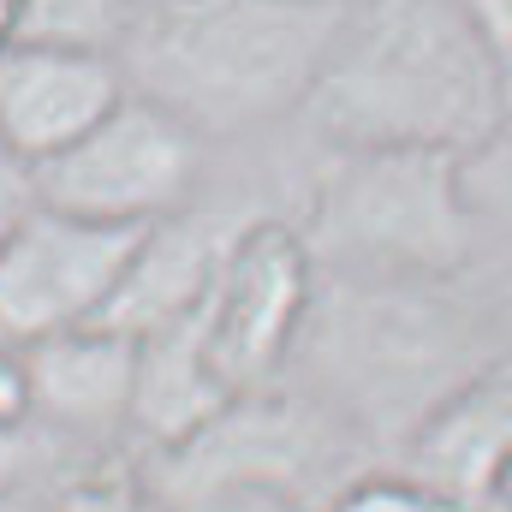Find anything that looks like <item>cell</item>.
Wrapping results in <instances>:
<instances>
[{"label": "cell", "instance_id": "3957f363", "mask_svg": "<svg viewBox=\"0 0 512 512\" xmlns=\"http://www.w3.org/2000/svg\"><path fill=\"white\" fill-rule=\"evenodd\" d=\"M507 90L459 0H352L304 102L328 149L465 155L501 120Z\"/></svg>", "mask_w": 512, "mask_h": 512}, {"label": "cell", "instance_id": "8992f818", "mask_svg": "<svg viewBox=\"0 0 512 512\" xmlns=\"http://www.w3.org/2000/svg\"><path fill=\"white\" fill-rule=\"evenodd\" d=\"M197 185L203 137L137 90L36 167V203L108 227H155L161 215L197 203Z\"/></svg>", "mask_w": 512, "mask_h": 512}, {"label": "cell", "instance_id": "d4e9b609", "mask_svg": "<svg viewBox=\"0 0 512 512\" xmlns=\"http://www.w3.org/2000/svg\"><path fill=\"white\" fill-rule=\"evenodd\" d=\"M6 512H30V507H6Z\"/></svg>", "mask_w": 512, "mask_h": 512}, {"label": "cell", "instance_id": "277c9868", "mask_svg": "<svg viewBox=\"0 0 512 512\" xmlns=\"http://www.w3.org/2000/svg\"><path fill=\"white\" fill-rule=\"evenodd\" d=\"M298 233L346 280H459L483 251L447 149H328Z\"/></svg>", "mask_w": 512, "mask_h": 512}, {"label": "cell", "instance_id": "7402d4cb", "mask_svg": "<svg viewBox=\"0 0 512 512\" xmlns=\"http://www.w3.org/2000/svg\"><path fill=\"white\" fill-rule=\"evenodd\" d=\"M209 512H322V507H298V501H274V495H239V501H221Z\"/></svg>", "mask_w": 512, "mask_h": 512}, {"label": "cell", "instance_id": "603a6c76", "mask_svg": "<svg viewBox=\"0 0 512 512\" xmlns=\"http://www.w3.org/2000/svg\"><path fill=\"white\" fill-rule=\"evenodd\" d=\"M24 6H30V0H0V54H6L12 42H24Z\"/></svg>", "mask_w": 512, "mask_h": 512}, {"label": "cell", "instance_id": "ffe728a7", "mask_svg": "<svg viewBox=\"0 0 512 512\" xmlns=\"http://www.w3.org/2000/svg\"><path fill=\"white\" fill-rule=\"evenodd\" d=\"M30 465H36V429H0V512L18 507Z\"/></svg>", "mask_w": 512, "mask_h": 512}, {"label": "cell", "instance_id": "6da1fadb", "mask_svg": "<svg viewBox=\"0 0 512 512\" xmlns=\"http://www.w3.org/2000/svg\"><path fill=\"white\" fill-rule=\"evenodd\" d=\"M489 316L453 280L322 274L292 364L304 393L340 411L370 447H405L465 382L501 364ZM286 364V370H292Z\"/></svg>", "mask_w": 512, "mask_h": 512}, {"label": "cell", "instance_id": "e0dca14e", "mask_svg": "<svg viewBox=\"0 0 512 512\" xmlns=\"http://www.w3.org/2000/svg\"><path fill=\"white\" fill-rule=\"evenodd\" d=\"M30 512H173L149 483H137L131 471L114 465H96V471H78L72 483H60L42 507Z\"/></svg>", "mask_w": 512, "mask_h": 512}, {"label": "cell", "instance_id": "44dd1931", "mask_svg": "<svg viewBox=\"0 0 512 512\" xmlns=\"http://www.w3.org/2000/svg\"><path fill=\"white\" fill-rule=\"evenodd\" d=\"M0 429H30V382H24V352L0 340Z\"/></svg>", "mask_w": 512, "mask_h": 512}, {"label": "cell", "instance_id": "2e32d148", "mask_svg": "<svg viewBox=\"0 0 512 512\" xmlns=\"http://www.w3.org/2000/svg\"><path fill=\"white\" fill-rule=\"evenodd\" d=\"M322 512H465V507L447 501L441 489H429V483L411 477V471H382V465H370V471L346 477Z\"/></svg>", "mask_w": 512, "mask_h": 512}, {"label": "cell", "instance_id": "30bf717a", "mask_svg": "<svg viewBox=\"0 0 512 512\" xmlns=\"http://www.w3.org/2000/svg\"><path fill=\"white\" fill-rule=\"evenodd\" d=\"M251 215L256 209H239V203H209V209L203 203H185V209L161 215L155 227H143L126 280L114 286V298H108V310L96 322L114 328V334L143 340V334L191 316L209 298L221 262H227L233 239L245 233Z\"/></svg>", "mask_w": 512, "mask_h": 512}, {"label": "cell", "instance_id": "9a60e30c", "mask_svg": "<svg viewBox=\"0 0 512 512\" xmlns=\"http://www.w3.org/2000/svg\"><path fill=\"white\" fill-rule=\"evenodd\" d=\"M137 6L143 0H30L24 6V36L30 42H72V48L120 54Z\"/></svg>", "mask_w": 512, "mask_h": 512}, {"label": "cell", "instance_id": "5b68a950", "mask_svg": "<svg viewBox=\"0 0 512 512\" xmlns=\"http://www.w3.org/2000/svg\"><path fill=\"white\" fill-rule=\"evenodd\" d=\"M358 447H370L340 411H328L304 387H256L239 393L209 429H197L185 447L161 453L155 495L179 512H209L239 495H274L298 507H328L334 489L370 465H358Z\"/></svg>", "mask_w": 512, "mask_h": 512}, {"label": "cell", "instance_id": "52a82bcc", "mask_svg": "<svg viewBox=\"0 0 512 512\" xmlns=\"http://www.w3.org/2000/svg\"><path fill=\"white\" fill-rule=\"evenodd\" d=\"M316 256L304 245L298 221L251 215L245 233L221 262L209 298L197 304V328L209 346V364L233 393H256L286 376L304 316L316 304Z\"/></svg>", "mask_w": 512, "mask_h": 512}, {"label": "cell", "instance_id": "5bb4252c", "mask_svg": "<svg viewBox=\"0 0 512 512\" xmlns=\"http://www.w3.org/2000/svg\"><path fill=\"white\" fill-rule=\"evenodd\" d=\"M459 185H465V209H471L483 245L512 251V102L501 108V120L459 155Z\"/></svg>", "mask_w": 512, "mask_h": 512}, {"label": "cell", "instance_id": "7c38bea8", "mask_svg": "<svg viewBox=\"0 0 512 512\" xmlns=\"http://www.w3.org/2000/svg\"><path fill=\"white\" fill-rule=\"evenodd\" d=\"M512 453V352L489 364L477 382H465L411 441H405V471L441 489L465 512L489 507V489Z\"/></svg>", "mask_w": 512, "mask_h": 512}, {"label": "cell", "instance_id": "4fadbf2b", "mask_svg": "<svg viewBox=\"0 0 512 512\" xmlns=\"http://www.w3.org/2000/svg\"><path fill=\"white\" fill-rule=\"evenodd\" d=\"M239 393L221 382V370L209 364L197 310L143 334L137 340V376H131V429L143 447L173 453L185 447L197 429H209Z\"/></svg>", "mask_w": 512, "mask_h": 512}, {"label": "cell", "instance_id": "7a4b0ae2", "mask_svg": "<svg viewBox=\"0 0 512 512\" xmlns=\"http://www.w3.org/2000/svg\"><path fill=\"white\" fill-rule=\"evenodd\" d=\"M352 0H143L120 42L137 96L209 137L304 114Z\"/></svg>", "mask_w": 512, "mask_h": 512}, {"label": "cell", "instance_id": "ac0fdd59", "mask_svg": "<svg viewBox=\"0 0 512 512\" xmlns=\"http://www.w3.org/2000/svg\"><path fill=\"white\" fill-rule=\"evenodd\" d=\"M459 12H465L471 36L483 42V54H489V66L512 102V0H459Z\"/></svg>", "mask_w": 512, "mask_h": 512}, {"label": "cell", "instance_id": "cb8c5ba5", "mask_svg": "<svg viewBox=\"0 0 512 512\" xmlns=\"http://www.w3.org/2000/svg\"><path fill=\"white\" fill-rule=\"evenodd\" d=\"M489 507L512 512V453H507V465H501V477H495V489H489Z\"/></svg>", "mask_w": 512, "mask_h": 512}, {"label": "cell", "instance_id": "8fae6325", "mask_svg": "<svg viewBox=\"0 0 512 512\" xmlns=\"http://www.w3.org/2000/svg\"><path fill=\"white\" fill-rule=\"evenodd\" d=\"M24 382H30V429L66 435V441H108L131 429V376H137V340L102 322L48 334L18 346Z\"/></svg>", "mask_w": 512, "mask_h": 512}, {"label": "cell", "instance_id": "9c48e42d", "mask_svg": "<svg viewBox=\"0 0 512 512\" xmlns=\"http://www.w3.org/2000/svg\"><path fill=\"white\" fill-rule=\"evenodd\" d=\"M126 90L120 54L24 36L0 54V143L36 173L48 155L78 143Z\"/></svg>", "mask_w": 512, "mask_h": 512}, {"label": "cell", "instance_id": "ba28073f", "mask_svg": "<svg viewBox=\"0 0 512 512\" xmlns=\"http://www.w3.org/2000/svg\"><path fill=\"white\" fill-rule=\"evenodd\" d=\"M143 227H108L36 203L0 245V340L30 346L84 328L126 280Z\"/></svg>", "mask_w": 512, "mask_h": 512}, {"label": "cell", "instance_id": "d6986e66", "mask_svg": "<svg viewBox=\"0 0 512 512\" xmlns=\"http://www.w3.org/2000/svg\"><path fill=\"white\" fill-rule=\"evenodd\" d=\"M30 209H36V173H30V161H18V155L0 143V245H6V233H12Z\"/></svg>", "mask_w": 512, "mask_h": 512}]
</instances>
